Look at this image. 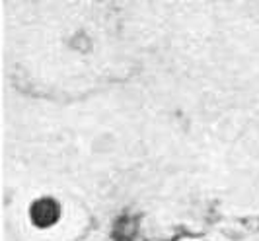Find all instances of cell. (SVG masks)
Instances as JSON below:
<instances>
[{
    "label": "cell",
    "mask_w": 259,
    "mask_h": 241,
    "mask_svg": "<svg viewBox=\"0 0 259 241\" xmlns=\"http://www.w3.org/2000/svg\"><path fill=\"white\" fill-rule=\"evenodd\" d=\"M59 214H61L59 204L51 201V199H41V201H37L31 206V220L39 228L53 226L59 220Z\"/></svg>",
    "instance_id": "1"
}]
</instances>
